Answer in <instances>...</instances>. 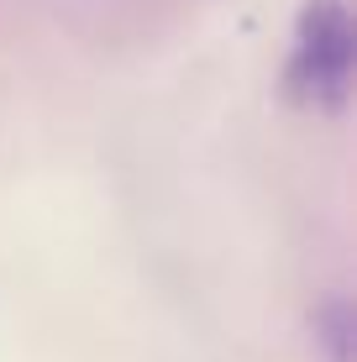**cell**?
I'll list each match as a JSON object with an SVG mask.
<instances>
[{
	"mask_svg": "<svg viewBox=\"0 0 357 362\" xmlns=\"http://www.w3.org/2000/svg\"><path fill=\"white\" fill-rule=\"evenodd\" d=\"M289 90L315 110H341L352 90V21L341 0H310L294 21Z\"/></svg>",
	"mask_w": 357,
	"mask_h": 362,
	"instance_id": "cell-1",
	"label": "cell"
}]
</instances>
